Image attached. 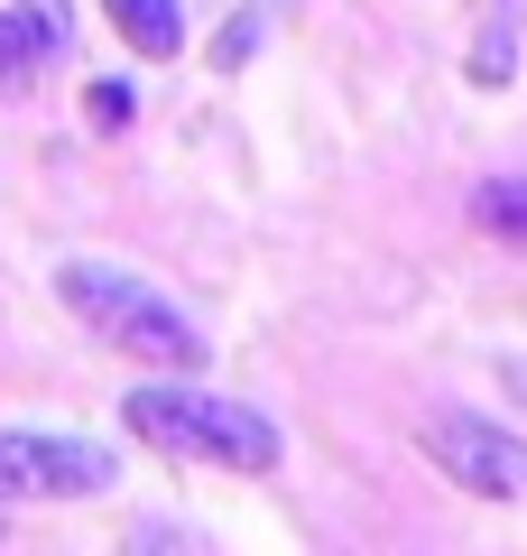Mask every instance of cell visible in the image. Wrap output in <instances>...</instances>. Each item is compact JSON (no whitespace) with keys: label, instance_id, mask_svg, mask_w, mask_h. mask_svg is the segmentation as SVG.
I'll return each instance as SVG.
<instances>
[{"label":"cell","instance_id":"6da1fadb","mask_svg":"<svg viewBox=\"0 0 527 556\" xmlns=\"http://www.w3.org/2000/svg\"><path fill=\"white\" fill-rule=\"evenodd\" d=\"M120 427L139 445L176 464H222V473H278V427L250 408V399L222 390H176V380H149V390L120 399Z\"/></svg>","mask_w":527,"mask_h":556},{"label":"cell","instance_id":"7a4b0ae2","mask_svg":"<svg viewBox=\"0 0 527 556\" xmlns=\"http://www.w3.org/2000/svg\"><path fill=\"white\" fill-rule=\"evenodd\" d=\"M56 298L75 306L102 343H120V353L157 362V371H204L195 316H185V306H167L149 278H130L120 260H65V269H56Z\"/></svg>","mask_w":527,"mask_h":556},{"label":"cell","instance_id":"3957f363","mask_svg":"<svg viewBox=\"0 0 527 556\" xmlns=\"http://www.w3.org/2000/svg\"><path fill=\"white\" fill-rule=\"evenodd\" d=\"M426 464L445 482H463L472 501H527V437H509L500 417H481V408H435L426 427Z\"/></svg>","mask_w":527,"mask_h":556},{"label":"cell","instance_id":"277c9868","mask_svg":"<svg viewBox=\"0 0 527 556\" xmlns=\"http://www.w3.org/2000/svg\"><path fill=\"white\" fill-rule=\"evenodd\" d=\"M93 492H112V455L93 437L0 427V501H93Z\"/></svg>","mask_w":527,"mask_h":556},{"label":"cell","instance_id":"5b68a950","mask_svg":"<svg viewBox=\"0 0 527 556\" xmlns=\"http://www.w3.org/2000/svg\"><path fill=\"white\" fill-rule=\"evenodd\" d=\"M102 20H112L149 65H167L176 47H185V10H176V0H102Z\"/></svg>","mask_w":527,"mask_h":556},{"label":"cell","instance_id":"8992f818","mask_svg":"<svg viewBox=\"0 0 527 556\" xmlns=\"http://www.w3.org/2000/svg\"><path fill=\"white\" fill-rule=\"evenodd\" d=\"M472 223H481L490 241H527V177H490L481 195H472Z\"/></svg>","mask_w":527,"mask_h":556},{"label":"cell","instance_id":"52a82bcc","mask_svg":"<svg viewBox=\"0 0 527 556\" xmlns=\"http://www.w3.org/2000/svg\"><path fill=\"white\" fill-rule=\"evenodd\" d=\"M463 75L481 84V93H500V84L518 75V28H509V10H500V20L481 28V38H472V65H463Z\"/></svg>","mask_w":527,"mask_h":556},{"label":"cell","instance_id":"ba28073f","mask_svg":"<svg viewBox=\"0 0 527 556\" xmlns=\"http://www.w3.org/2000/svg\"><path fill=\"white\" fill-rule=\"evenodd\" d=\"M38 65H47V47L28 38V20H20V10H0V93H28Z\"/></svg>","mask_w":527,"mask_h":556},{"label":"cell","instance_id":"9c48e42d","mask_svg":"<svg viewBox=\"0 0 527 556\" xmlns=\"http://www.w3.org/2000/svg\"><path fill=\"white\" fill-rule=\"evenodd\" d=\"M259 38H269V0H250V10H232L214 38V75H241V65L259 56Z\"/></svg>","mask_w":527,"mask_h":556},{"label":"cell","instance_id":"30bf717a","mask_svg":"<svg viewBox=\"0 0 527 556\" xmlns=\"http://www.w3.org/2000/svg\"><path fill=\"white\" fill-rule=\"evenodd\" d=\"M10 10H20V20H28V38L47 47V65H56L65 47H75V0H10Z\"/></svg>","mask_w":527,"mask_h":556},{"label":"cell","instance_id":"8fae6325","mask_svg":"<svg viewBox=\"0 0 527 556\" xmlns=\"http://www.w3.org/2000/svg\"><path fill=\"white\" fill-rule=\"evenodd\" d=\"M83 112H93V130L112 139V130H130V121H139V93L120 75H102V84H83Z\"/></svg>","mask_w":527,"mask_h":556},{"label":"cell","instance_id":"7c38bea8","mask_svg":"<svg viewBox=\"0 0 527 556\" xmlns=\"http://www.w3.org/2000/svg\"><path fill=\"white\" fill-rule=\"evenodd\" d=\"M500 380H509V390H518V399H527V362H500Z\"/></svg>","mask_w":527,"mask_h":556}]
</instances>
